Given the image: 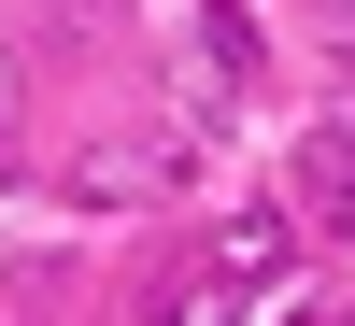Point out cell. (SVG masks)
<instances>
[{"mask_svg":"<svg viewBox=\"0 0 355 326\" xmlns=\"http://www.w3.org/2000/svg\"><path fill=\"white\" fill-rule=\"evenodd\" d=\"M128 326H227V284H199V270H157L128 298Z\"/></svg>","mask_w":355,"mask_h":326,"instance_id":"obj_4","label":"cell"},{"mask_svg":"<svg viewBox=\"0 0 355 326\" xmlns=\"http://www.w3.org/2000/svg\"><path fill=\"white\" fill-rule=\"evenodd\" d=\"M313 28H327V43H355V0H313Z\"/></svg>","mask_w":355,"mask_h":326,"instance_id":"obj_7","label":"cell"},{"mask_svg":"<svg viewBox=\"0 0 355 326\" xmlns=\"http://www.w3.org/2000/svg\"><path fill=\"white\" fill-rule=\"evenodd\" d=\"M227 100H242V85H227V71H214V57H171V114H185V128H199V142H214V128H227Z\"/></svg>","mask_w":355,"mask_h":326,"instance_id":"obj_5","label":"cell"},{"mask_svg":"<svg viewBox=\"0 0 355 326\" xmlns=\"http://www.w3.org/2000/svg\"><path fill=\"white\" fill-rule=\"evenodd\" d=\"M199 255H214L199 284H270L299 242H284V213H214V242H199Z\"/></svg>","mask_w":355,"mask_h":326,"instance_id":"obj_2","label":"cell"},{"mask_svg":"<svg viewBox=\"0 0 355 326\" xmlns=\"http://www.w3.org/2000/svg\"><path fill=\"white\" fill-rule=\"evenodd\" d=\"M299 199L327 227H355V114H327V128H299Z\"/></svg>","mask_w":355,"mask_h":326,"instance_id":"obj_3","label":"cell"},{"mask_svg":"<svg viewBox=\"0 0 355 326\" xmlns=\"http://www.w3.org/2000/svg\"><path fill=\"white\" fill-rule=\"evenodd\" d=\"M227 326H313V284H299V270H270V284H256V312H227Z\"/></svg>","mask_w":355,"mask_h":326,"instance_id":"obj_6","label":"cell"},{"mask_svg":"<svg viewBox=\"0 0 355 326\" xmlns=\"http://www.w3.org/2000/svg\"><path fill=\"white\" fill-rule=\"evenodd\" d=\"M185 142H171V128H142V142H85V156H71V199H85V213H142V199H171V185H185Z\"/></svg>","mask_w":355,"mask_h":326,"instance_id":"obj_1","label":"cell"},{"mask_svg":"<svg viewBox=\"0 0 355 326\" xmlns=\"http://www.w3.org/2000/svg\"><path fill=\"white\" fill-rule=\"evenodd\" d=\"M0 114H15V57H0Z\"/></svg>","mask_w":355,"mask_h":326,"instance_id":"obj_8","label":"cell"}]
</instances>
